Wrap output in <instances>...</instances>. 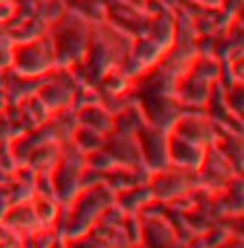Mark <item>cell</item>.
Wrapping results in <instances>:
<instances>
[{
    "label": "cell",
    "instance_id": "6da1fadb",
    "mask_svg": "<svg viewBox=\"0 0 244 248\" xmlns=\"http://www.w3.org/2000/svg\"><path fill=\"white\" fill-rule=\"evenodd\" d=\"M116 195L106 184L89 186L85 190H79V195L70 201L68 221H66V238H77L91 232L98 219L110 207H114Z\"/></svg>",
    "mask_w": 244,
    "mask_h": 248
},
{
    "label": "cell",
    "instance_id": "7a4b0ae2",
    "mask_svg": "<svg viewBox=\"0 0 244 248\" xmlns=\"http://www.w3.org/2000/svg\"><path fill=\"white\" fill-rule=\"evenodd\" d=\"M60 164L52 174V184L54 190L60 201H73L79 190H81V178L85 172V159L83 155L75 153H62Z\"/></svg>",
    "mask_w": 244,
    "mask_h": 248
},
{
    "label": "cell",
    "instance_id": "3957f363",
    "mask_svg": "<svg viewBox=\"0 0 244 248\" xmlns=\"http://www.w3.org/2000/svg\"><path fill=\"white\" fill-rule=\"evenodd\" d=\"M48 40H35L27 46H21L15 52V62H17V68L21 73H25L29 77H35L39 73L48 71L56 60V54H54V46L52 42L46 44Z\"/></svg>",
    "mask_w": 244,
    "mask_h": 248
},
{
    "label": "cell",
    "instance_id": "277c9868",
    "mask_svg": "<svg viewBox=\"0 0 244 248\" xmlns=\"http://www.w3.org/2000/svg\"><path fill=\"white\" fill-rule=\"evenodd\" d=\"M188 172H191V170H182V168H178V172L160 170V172L153 176L149 190H151V195L155 199H163V201L182 197L188 192V180H186Z\"/></svg>",
    "mask_w": 244,
    "mask_h": 248
},
{
    "label": "cell",
    "instance_id": "5b68a950",
    "mask_svg": "<svg viewBox=\"0 0 244 248\" xmlns=\"http://www.w3.org/2000/svg\"><path fill=\"white\" fill-rule=\"evenodd\" d=\"M205 151H207V147H201L193 141H186L182 137L170 135V139H168V157H170L172 164H176L182 170H191L193 172V170L201 168Z\"/></svg>",
    "mask_w": 244,
    "mask_h": 248
},
{
    "label": "cell",
    "instance_id": "8992f818",
    "mask_svg": "<svg viewBox=\"0 0 244 248\" xmlns=\"http://www.w3.org/2000/svg\"><path fill=\"white\" fill-rule=\"evenodd\" d=\"M83 21H79L75 19V23H62L60 21V25H62V31H60V37L56 42H52L54 46V54L56 56H62V54H77L79 52H83L85 50V46H87V33H81V25Z\"/></svg>",
    "mask_w": 244,
    "mask_h": 248
},
{
    "label": "cell",
    "instance_id": "52a82bcc",
    "mask_svg": "<svg viewBox=\"0 0 244 248\" xmlns=\"http://www.w3.org/2000/svg\"><path fill=\"white\" fill-rule=\"evenodd\" d=\"M2 223L6 228H11L13 232H17V234H21V232L33 234V232L44 228V223L39 221V217H37L35 205H31V203H21L17 207L9 209Z\"/></svg>",
    "mask_w": 244,
    "mask_h": 248
},
{
    "label": "cell",
    "instance_id": "ba28073f",
    "mask_svg": "<svg viewBox=\"0 0 244 248\" xmlns=\"http://www.w3.org/2000/svg\"><path fill=\"white\" fill-rule=\"evenodd\" d=\"M65 242H66V248H112L101 236H96L91 232L77 238H66Z\"/></svg>",
    "mask_w": 244,
    "mask_h": 248
},
{
    "label": "cell",
    "instance_id": "9c48e42d",
    "mask_svg": "<svg viewBox=\"0 0 244 248\" xmlns=\"http://www.w3.org/2000/svg\"><path fill=\"white\" fill-rule=\"evenodd\" d=\"M0 248H25V246H23V240L17 232H13L2 223L0 226Z\"/></svg>",
    "mask_w": 244,
    "mask_h": 248
},
{
    "label": "cell",
    "instance_id": "30bf717a",
    "mask_svg": "<svg viewBox=\"0 0 244 248\" xmlns=\"http://www.w3.org/2000/svg\"><path fill=\"white\" fill-rule=\"evenodd\" d=\"M48 248H66V242L65 240H52V244Z\"/></svg>",
    "mask_w": 244,
    "mask_h": 248
}]
</instances>
